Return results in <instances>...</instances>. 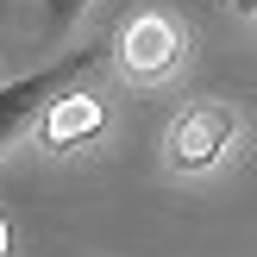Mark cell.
<instances>
[{
  "instance_id": "1",
  "label": "cell",
  "mask_w": 257,
  "mask_h": 257,
  "mask_svg": "<svg viewBox=\"0 0 257 257\" xmlns=\"http://www.w3.org/2000/svg\"><path fill=\"white\" fill-rule=\"evenodd\" d=\"M88 63H94V50H69L63 63L32 69V75H19V82L0 88V151H7L19 132H32V125H38V119H44V113L75 88V75H82Z\"/></svg>"
},
{
  "instance_id": "2",
  "label": "cell",
  "mask_w": 257,
  "mask_h": 257,
  "mask_svg": "<svg viewBox=\"0 0 257 257\" xmlns=\"http://www.w3.org/2000/svg\"><path fill=\"white\" fill-rule=\"evenodd\" d=\"M232 132H238V113L226 100H195V107H182V119L170 132V157L182 170H213V157L232 145Z\"/></svg>"
},
{
  "instance_id": "3",
  "label": "cell",
  "mask_w": 257,
  "mask_h": 257,
  "mask_svg": "<svg viewBox=\"0 0 257 257\" xmlns=\"http://www.w3.org/2000/svg\"><path fill=\"white\" fill-rule=\"evenodd\" d=\"M176 50H182V32H176L170 13H138V19L125 25V38H119V57H125V69H132L138 82L170 75Z\"/></svg>"
},
{
  "instance_id": "4",
  "label": "cell",
  "mask_w": 257,
  "mask_h": 257,
  "mask_svg": "<svg viewBox=\"0 0 257 257\" xmlns=\"http://www.w3.org/2000/svg\"><path fill=\"white\" fill-rule=\"evenodd\" d=\"M38 132H44V145H57V151L82 145V138H94V132H100V100H94V94H82V88H69V94H63L57 107L38 119Z\"/></svg>"
},
{
  "instance_id": "5",
  "label": "cell",
  "mask_w": 257,
  "mask_h": 257,
  "mask_svg": "<svg viewBox=\"0 0 257 257\" xmlns=\"http://www.w3.org/2000/svg\"><path fill=\"white\" fill-rule=\"evenodd\" d=\"M82 7H88V0H44V19L69 25V19H82Z\"/></svg>"
},
{
  "instance_id": "6",
  "label": "cell",
  "mask_w": 257,
  "mask_h": 257,
  "mask_svg": "<svg viewBox=\"0 0 257 257\" xmlns=\"http://www.w3.org/2000/svg\"><path fill=\"white\" fill-rule=\"evenodd\" d=\"M7 245H13V232H7V220H0V257H7Z\"/></svg>"
},
{
  "instance_id": "7",
  "label": "cell",
  "mask_w": 257,
  "mask_h": 257,
  "mask_svg": "<svg viewBox=\"0 0 257 257\" xmlns=\"http://www.w3.org/2000/svg\"><path fill=\"white\" fill-rule=\"evenodd\" d=\"M238 13H251V19H257V0H238Z\"/></svg>"
}]
</instances>
